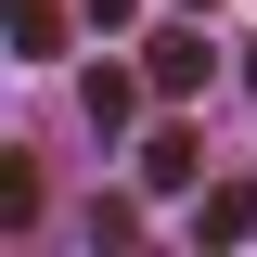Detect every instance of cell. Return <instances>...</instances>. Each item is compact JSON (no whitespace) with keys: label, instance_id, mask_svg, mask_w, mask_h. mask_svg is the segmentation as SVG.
<instances>
[{"label":"cell","instance_id":"3957f363","mask_svg":"<svg viewBox=\"0 0 257 257\" xmlns=\"http://www.w3.org/2000/svg\"><path fill=\"white\" fill-rule=\"evenodd\" d=\"M77 244H90V257L142 244V206H128V193H90V219H77Z\"/></svg>","mask_w":257,"mask_h":257},{"label":"cell","instance_id":"ba28073f","mask_svg":"<svg viewBox=\"0 0 257 257\" xmlns=\"http://www.w3.org/2000/svg\"><path fill=\"white\" fill-rule=\"evenodd\" d=\"M77 13H90V26H128V13H142V0H77Z\"/></svg>","mask_w":257,"mask_h":257},{"label":"cell","instance_id":"7a4b0ae2","mask_svg":"<svg viewBox=\"0 0 257 257\" xmlns=\"http://www.w3.org/2000/svg\"><path fill=\"white\" fill-rule=\"evenodd\" d=\"M193 167H206L193 128H155V142H142V180H155V193H193Z\"/></svg>","mask_w":257,"mask_h":257},{"label":"cell","instance_id":"277c9868","mask_svg":"<svg viewBox=\"0 0 257 257\" xmlns=\"http://www.w3.org/2000/svg\"><path fill=\"white\" fill-rule=\"evenodd\" d=\"M142 77H155V90H193V77H206V39H193V26H167V39H155V64H142Z\"/></svg>","mask_w":257,"mask_h":257},{"label":"cell","instance_id":"6da1fadb","mask_svg":"<svg viewBox=\"0 0 257 257\" xmlns=\"http://www.w3.org/2000/svg\"><path fill=\"white\" fill-rule=\"evenodd\" d=\"M193 244H257V180H219L193 206Z\"/></svg>","mask_w":257,"mask_h":257},{"label":"cell","instance_id":"52a82bcc","mask_svg":"<svg viewBox=\"0 0 257 257\" xmlns=\"http://www.w3.org/2000/svg\"><path fill=\"white\" fill-rule=\"evenodd\" d=\"M128 103H142V90H128L116 64H103V77H90V128H103V142H116V128H128Z\"/></svg>","mask_w":257,"mask_h":257},{"label":"cell","instance_id":"30bf717a","mask_svg":"<svg viewBox=\"0 0 257 257\" xmlns=\"http://www.w3.org/2000/svg\"><path fill=\"white\" fill-rule=\"evenodd\" d=\"M244 90H257V64H244Z\"/></svg>","mask_w":257,"mask_h":257},{"label":"cell","instance_id":"9c48e42d","mask_svg":"<svg viewBox=\"0 0 257 257\" xmlns=\"http://www.w3.org/2000/svg\"><path fill=\"white\" fill-rule=\"evenodd\" d=\"M180 13H206V0H180Z\"/></svg>","mask_w":257,"mask_h":257},{"label":"cell","instance_id":"8992f818","mask_svg":"<svg viewBox=\"0 0 257 257\" xmlns=\"http://www.w3.org/2000/svg\"><path fill=\"white\" fill-rule=\"evenodd\" d=\"M13 52H26V64L64 52V13H52V0H13Z\"/></svg>","mask_w":257,"mask_h":257},{"label":"cell","instance_id":"5b68a950","mask_svg":"<svg viewBox=\"0 0 257 257\" xmlns=\"http://www.w3.org/2000/svg\"><path fill=\"white\" fill-rule=\"evenodd\" d=\"M26 219H39V167H26V155H0V231H26Z\"/></svg>","mask_w":257,"mask_h":257}]
</instances>
